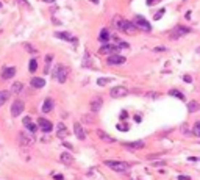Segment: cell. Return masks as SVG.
<instances>
[{
    "label": "cell",
    "mask_w": 200,
    "mask_h": 180,
    "mask_svg": "<svg viewBox=\"0 0 200 180\" xmlns=\"http://www.w3.org/2000/svg\"><path fill=\"white\" fill-rule=\"evenodd\" d=\"M113 25L116 27L117 30H122V31L128 33V34H133V33L138 31L136 25H134L131 21H127V19H124V17H121V16H116V17H114Z\"/></svg>",
    "instance_id": "cell-1"
},
{
    "label": "cell",
    "mask_w": 200,
    "mask_h": 180,
    "mask_svg": "<svg viewBox=\"0 0 200 180\" xmlns=\"http://www.w3.org/2000/svg\"><path fill=\"white\" fill-rule=\"evenodd\" d=\"M67 75H69V69L64 64H56L55 67H53L52 77H53V80H56L58 83H66Z\"/></svg>",
    "instance_id": "cell-2"
},
{
    "label": "cell",
    "mask_w": 200,
    "mask_h": 180,
    "mask_svg": "<svg viewBox=\"0 0 200 180\" xmlns=\"http://www.w3.org/2000/svg\"><path fill=\"white\" fill-rule=\"evenodd\" d=\"M17 139H19V144L24 147H30L34 144L36 138H34V133H30V132H19V136H17Z\"/></svg>",
    "instance_id": "cell-3"
},
{
    "label": "cell",
    "mask_w": 200,
    "mask_h": 180,
    "mask_svg": "<svg viewBox=\"0 0 200 180\" xmlns=\"http://www.w3.org/2000/svg\"><path fill=\"white\" fill-rule=\"evenodd\" d=\"M105 165L110 168V169H113V171H116V172H127V171L130 169V165L128 163H125V161H114V160H108V161H105Z\"/></svg>",
    "instance_id": "cell-4"
},
{
    "label": "cell",
    "mask_w": 200,
    "mask_h": 180,
    "mask_svg": "<svg viewBox=\"0 0 200 180\" xmlns=\"http://www.w3.org/2000/svg\"><path fill=\"white\" fill-rule=\"evenodd\" d=\"M133 24L136 25V28H138V30H144V31H150L152 30V25L145 21V17H142V16H136Z\"/></svg>",
    "instance_id": "cell-5"
},
{
    "label": "cell",
    "mask_w": 200,
    "mask_h": 180,
    "mask_svg": "<svg viewBox=\"0 0 200 180\" xmlns=\"http://www.w3.org/2000/svg\"><path fill=\"white\" fill-rule=\"evenodd\" d=\"M188 33H191V28H188V27H183V25H178V27H175V28L172 30L170 38H172V39H178V38H181V36H186Z\"/></svg>",
    "instance_id": "cell-6"
},
{
    "label": "cell",
    "mask_w": 200,
    "mask_h": 180,
    "mask_svg": "<svg viewBox=\"0 0 200 180\" xmlns=\"http://www.w3.org/2000/svg\"><path fill=\"white\" fill-rule=\"evenodd\" d=\"M121 52V46L117 44V46H114V44H103L102 47H100V53H108V55H116V53Z\"/></svg>",
    "instance_id": "cell-7"
},
{
    "label": "cell",
    "mask_w": 200,
    "mask_h": 180,
    "mask_svg": "<svg viewBox=\"0 0 200 180\" xmlns=\"http://www.w3.org/2000/svg\"><path fill=\"white\" fill-rule=\"evenodd\" d=\"M125 61H127V58L122 57V55H119V53H116V55H110V57L106 58V63L110 66H121V64H124Z\"/></svg>",
    "instance_id": "cell-8"
},
{
    "label": "cell",
    "mask_w": 200,
    "mask_h": 180,
    "mask_svg": "<svg viewBox=\"0 0 200 180\" xmlns=\"http://www.w3.org/2000/svg\"><path fill=\"white\" fill-rule=\"evenodd\" d=\"M110 96H111L113 99L125 97V96H128V89H127L125 86H114L111 91H110Z\"/></svg>",
    "instance_id": "cell-9"
},
{
    "label": "cell",
    "mask_w": 200,
    "mask_h": 180,
    "mask_svg": "<svg viewBox=\"0 0 200 180\" xmlns=\"http://www.w3.org/2000/svg\"><path fill=\"white\" fill-rule=\"evenodd\" d=\"M24 108H25V103H24V100H14V103H13V106H11V116H14V118H17L19 114H22V111H24Z\"/></svg>",
    "instance_id": "cell-10"
},
{
    "label": "cell",
    "mask_w": 200,
    "mask_h": 180,
    "mask_svg": "<svg viewBox=\"0 0 200 180\" xmlns=\"http://www.w3.org/2000/svg\"><path fill=\"white\" fill-rule=\"evenodd\" d=\"M38 127H39L44 133H49V132L53 130L52 122H50L49 119H45V118H39V119H38Z\"/></svg>",
    "instance_id": "cell-11"
},
{
    "label": "cell",
    "mask_w": 200,
    "mask_h": 180,
    "mask_svg": "<svg viewBox=\"0 0 200 180\" xmlns=\"http://www.w3.org/2000/svg\"><path fill=\"white\" fill-rule=\"evenodd\" d=\"M69 135V130H67V127L63 122H58L56 124V136L60 138V139H64L66 136Z\"/></svg>",
    "instance_id": "cell-12"
},
{
    "label": "cell",
    "mask_w": 200,
    "mask_h": 180,
    "mask_svg": "<svg viewBox=\"0 0 200 180\" xmlns=\"http://www.w3.org/2000/svg\"><path fill=\"white\" fill-rule=\"evenodd\" d=\"M102 105H103V100H102V97H100V96H95L92 100H91V103H89L91 110H92L94 113H97L100 108H102Z\"/></svg>",
    "instance_id": "cell-13"
},
{
    "label": "cell",
    "mask_w": 200,
    "mask_h": 180,
    "mask_svg": "<svg viewBox=\"0 0 200 180\" xmlns=\"http://www.w3.org/2000/svg\"><path fill=\"white\" fill-rule=\"evenodd\" d=\"M55 38H58V39H63V41H72L77 46V39L72 36L70 33H67V31H56L55 33Z\"/></svg>",
    "instance_id": "cell-14"
},
{
    "label": "cell",
    "mask_w": 200,
    "mask_h": 180,
    "mask_svg": "<svg viewBox=\"0 0 200 180\" xmlns=\"http://www.w3.org/2000/svg\"><path fill=\"white\" fill-rule=\"evenodd\" d=\"M22 122H24V125H25V129L28 130L30 133H34L36 130H38V125H36V124L31 121V118H28V116H25Z\"/></svg>",
    "instance_id": "cell-15"
},
{
    "label": "cell",
    "mask_w": 200,
    "mask_h": 180,
    "mask_svg": "<svg viewBox=\"0 0 200 180\" xmlns=\"http://www.w3.org/2000/svg\"><path fill=\"white\" fill-rule=\"evenodd\" d=\"M53 108H55V102H53V99L49 97V99H45V100H44L41 110H42V113H50Z\"/></svg>",
    "instance_id": "cell-16"
},
{
    "label": "cell",
    "mask_w": 200,
    "mask_h": 180,
    "mask_svg": "<svg viewBox=\"0 0 200 180\" xmlns=\"http://www.w3.org/2000/svg\"><path fill=\"white\" fill-rule=\"evenodd\" d=\"M60 161L63 165L69 166V165L74 163V157H72V154H69V152H63V154L60 155Z\"/></svg>",
    "instance_id": "cell-17"
},
{
    "label": "cell",
    "mask_w": 200,
    "mask_h": 180,
    "mask_svg": "<svg viewBox=\"0 0 200 180\" xmlns=\"http://www.w3.org/2000/svg\"><path fill=\"white\" fill-rule=\"evenodd\" d=\"M16 75V67H5L3 70H2V78L3 80H10V78H13Z\"/></svg>",
    "instance_id": "cell-18"
},
{
    "label": "cell",
    "mask_w": 200,
    "mask_h": 180,
    "mask_svg": "<svg viewBox=\"0 0 200 180\" xmlns=\"http://www.w3.org/2000/svg\"><path fill=\"white\" fill-rule=\"evenodd\" d=\"M74 133H75V136L78 138V139H85L86 138V135H85V130H83V127L78 124V122H75L74 124Z\"/></svg>",
    "instance_id": "cell-19"
},
{
    "label": "cell",
    "mask_w": 200,
    "mask_h": 180,
    "mask_svg": "<svg viewBox=\"0 0 200 180\" xmlns=\"http://www.w3.org/2000/svg\"><path fill=\"white\" fill-rule=\"evenodd\" d=\"M124 146L130 150H138V149H142L145 144H144V141H134V142H125Z\"/></svg>",
    "instance_id": "cell-20"
},
{
    "label": "cell",
    "mask_w": 200,
    "mask_h": 180,
    "mask_svg": "<svg viewBox=\"0 0 200 180\" xmlns=\"http://www.w3.org/2000/svg\"><path fill=\"white\" fill-rule=\"evenodd\" d=\"M30 85H31L33 88H36V89H39V88H44V86H45V80L41 78V77H33L31 82H30Z\"/></svg>",
    "instance_id": "cell-21"
},
{
    "label": "cell",
    "mask_w": 200,
    "mask_h": 180,
    "mask_svg": "<svg viewBox=\"0 0 200 180\" xmlns=\"http://www.w3.org/2000/svg\"><path fill=\"white\" fill-rule=\"evenodd\" d=\"M97 136H98L100 139H102V141H105V142H110V144H113V142L116 141L113 136H110V135H108V133H105L103 130H97Z\"/></svg>",
    "instance_id": "cell-22"
},
{
    "label": "cell",
    "mask_w": 200,
    "mask_h": 180,
    "mask_svg": "<svg viewBox=\"0 0 200 180\" xmlns=\"http://www.w3.org/2000/svg\"><path fill=\"white\" fill-rule=\"evenodd\" d=\"M8 99H10V91L2 89V91H0V106H3L8 102Z\"/></svg>",
    "instance_id": "cell-23"
},
{
    "label": "cell",
    "mask_w": 200,
    "mask_h": 180,
    "mask_svg": "<svg viewBox=\"0 0 200 180\" xmlns=\"http://www.w3.org/2000/svg\"><path fill=\"white\" fill-rule=\"evenodd\" d=\"M198 110H200V103H198V102H194V100H192V102L188 103V111H189V113H195V111H198Z\"/></svg>",
    "instance_id": "cell-24"
},
{
    "label": "cell",
    "mask_w": 200,
    "mask_h": 180,
    "mask_svg": "<svg viewBox=\"0 0 200 180\" xmlns=\"http://www.w3.org/2000/svg\"><path fill=\"white\" fill-rule=\"evenodd\" d=\"M24 89V85L21 83V82H16V83H13V86H11V93H14V94H19L21 91Z\"/></svg>",
    "instance_id": "cell-25"
},
{
    "label": "cell",
    "mask_w": 200,
    "mask_h": 180,
    "mask_svg": "<svg viewBox=\"0 0 200 180\" xmlns=\"http://www.w3.org/2000/svg\"><path fill=\"white\" fill-rule=\"evenodd\" d=\"M169 96H174V97H177V99H180V100H185V94L183 93H180L178 89H170L169 91Z\"/></svg>",
    "instance_id": "cell-26"
},
{
    "label": "cell",
    "mask_w": 200,
    "mask_h": 180,
    "mask_svg": "<svg viewBox=\"0 0 200 180\" xmlns=\"http://www.w3.org/2000/svg\"><path fill=\"white\" fill-rule=\"evenodd\" d=\"M36 69H38V61H36V58H31L28 63V70L33 74V72H36Z\"/></svg>",
    "instance_id": "cell-27"
},
{
    "label": "cell",
    "mask_w": 200,
    "mask_h": 180,
    "mask_svg": "<svg viewBox=\"0 0 200 180\" xmlns=\"http://www.w3.org/2000/svg\"><path fill=\"white\" fill-rule=\"evenodd\" d=\"M52 60H53V55H47V57H45V66H44V74H47V72H50L49 69H50V63H52Z\"/></svg>",
    "instance_id": "cell-28"
},
{
    "label": "cell",
    "mask_w": 200,
    "mask_h": 180,
    "mask_svg": "<svg viewBox=\"0 0 200 180\" xmlns=\"http://www.w3.org/2000/svg\"><path fill=\"white\" fill-rule=\"evenodd\" d=\"M110 36H111V34H110V31H108L106 28H103L102 31H100V36H98V38H100V41H103V42H105V41L110 39Z\"/></svg>",
    "instance_id": "cell-29"
},
{
    "label": "cell",
    "mask_w": 200,
    "mask_h": 180,
    "mask_svg": "<svg viewBox=\"0 0 200 180\" xmlns=\"http://www.w3.org/2000/svg\"><path fill=\"white\" fill-rule=\"evenodd\" d=\"M192 133L195 135V136H200V121L194 124V127H192Z\"/></svg>",
    "instance_id": "cell-30"
},
{
    "label": "cell",
    "mask_w": 200,
    "mask_h": 180,
    "mask_svg": "<svg viewBox=\"0 0 200 180\" xmlns=\"http://www.w3.org/2000/svg\"><path fill=\"white\" fill-rule=\"evenodd\" d=\"M81 122L91 124V122H92V116H91V114H83V116H81Z\"/></svg>",
    "instance_id": "cell-31"
},
{
    "label": "cell",
    "mask_w": 200,
    "mask_h": 180,
    "mask_svg": "<svg viewBox=\"0 0 200 180\" xmlns=\"http://www.w3.org/2000/svg\"><path fill=\"white\" fill-rule=\"evenodd\" d=\"M166 13V10H164V8H161V10L155 14V16H153V19H155V21H160L161 19V17H163V14H164Z\"/></svg>",
    "instance_id": "cell-32"
},
{
    "label": "cell",
    "mask_w": 200,
    "mask_h": 180,
    "mask_svg": "<svg viewBox=\"0 0 200 180\" xmlns=\"http://www.w3.org/2000/svg\"><path fill=\"white\" fill-rule=\"evenodd\" d=\"M110 80H111V78H98V80H97V83H98L100 86H105L106 83H110Z\"/></svg>",
    "instance_id": "cell-33"
},
{
    "label": "cell",
    "mask_w": 200,
    "mask_h": 180,
    "mask_svg": "<svg viewBox=\"0 0 200 180\" xmlns=\"http://www.w3.org/2000/svg\"><path fill=\"white\" fill-rule=\"evenodd\" d=\"M16 2L19 3V5H22L24 8H27V10H30V3L27 2V0H16Z\"/></svg>",
    "instance_id": "cell-34"
},
{
    "label": "cell",
    "mask_w": 200,
    "mask_h": 180,
    "mask_svg": "<svg viewBox=\"0 0 200 180\" xmlns=\"http://www.w3.org/2000/svg\"><path fill=\"white\" fill-rule=\"evenodd\" d=\"M117 130L127 132V130H128V124H117Z\"/></svg>",
    "instance_id": "cell-35"
},
{
    "label": "cell",
    "mask_w": 200,
    "mask_h": 180,
    "mask_svg": "<svg viewBox=\"0 0 200 180\" xmlns=\"http://www.w3.org/2000/svg\"><path fill=\"white\" fill-rule=\"evenodd\" d=\"M152 165L155 166V168H156V166H164V165H166V161H164V160H161V161H153Z\"/></svg>",
    "instance_id": "cell-36"
},
{
    "label": "cell",
    "mask_w": 200,
    "mask_h": 180,
    "mask_svg": "<svg viewBox=\"0 0 200 180\" xmlns=\"http://www.w3.org/2000/svg\"><path fill=\"white\" fill-rule=\"evenodd\" d=\"M25 49H27V50H28V52H33V53H36V52H38V50H36L34 47H31V46H30V44H25Z\"/></svg>",
    "instance_id": "cell-37"
},
{
    "label": "cell",
    "mask_w": 200,
    "mask_h": 180,
    "mask_svg": "<svg viewBox=\"0 0 200 180\" xmlns=\"http://www.w3.org/2000/svg\"><path fill=\"white\" fill-rule=\"evenodd\" d=\"M183 80H185L186 83H191V82H192V78H191L189 75H185V77H183Z\"/></svg>",
    "instance_id": "cell-38"
},
{
    "label": "cell",
    "mask_w": 200,
    "mask_h": 180,
    "mask_svg": "<svg viewBox=\"0 0 200 180\" xmlns=\"http://www.w3.org/2000/svg\"><path fill=\"white\" fill-rule=\"evenodd\" d=\"M178 180H191V177H188V175H178Z\"/></svg>",
    "instance_id": "cell-39"
},
{
    "label": "cell",
    "mask_w": 200,
    "mask_h": 180,
    "mask_svg": "<svg viewBox=\"0 0 200 180\" xmlns=\"http://www.w3.org/2000/svg\"><path fill=\"white\" fill-rule=\"evenodd\" d=\"M164 50H167L166 47H155V52H164Z\"/></svg>",
    "instance_id": "cell-40"
},
{
    "label": "cell",
    "mask_w": 200,
    "mask_h": 180,
    "mask_svg": "<svg viewBox=\"0 0 200 180\" xmlns=\"http://www.w3.org/2000/svg\"><path fill=\"white\" fill-rule=\"evenodd\" d=\"M156 2H160V0H147V5L150 6V5H153V3H156Z\"/></svg>",
    "instance_id": "cell-41"
},
{
    "label": "cell",
    "mask_w": 200,
    "mask_h": 180,
    "mask_svg": "<svg viewBox=\"0 0 200 180\" xmlns=\"http://www.w3.org/2000/svg\"><path fill=\"white\" fill-rule=\"evenodd\" d=\"M53 178H56V180H63V175H61V174H55V175H53Z\"/></svg>",
    "instance_id": "cell-42"
},
{
    "label": "cell",
    "mask_w": 200,
    "mask_h": 180,
    "mask_svg": "<svg viewBox=\"0 0 200 180\" xmlns=\"http://www.w3.org/2000/svg\"><path fill=\"white\" fill-rule=\"evenodd\" d=\"M134 121H136V122H141V116L136 114V116H134Z\"/></svg>",
    "instance_id": "cell-43"
},
{
    "label": "cell",
    "mask_w": 200,
    "mask_h": 180,
    "mask_svg": "<svg viewBox=\"0 0 200 180\" xmlns=\"http://www.w3.org/2000/svg\"><path fill=\"white\" fill-rule=\"evenodd\" d=\"M63 146H64V147H67V149H72V144H67V142H64Z\"/></svg>",
    "instance_id": "cell-44"
},
{
    "label": "cell",
    "mask_w": 200,
    "mask_h": 180,
    "mask_svg": "<svg viewBox=\"0 0 200 180\" xmlns=\"http://www.w3.org/2000/svg\"><path fill=\"white\" fill-rule=\"evenodd\" d=\"M42 2H45V3H53L55 0H42Z\"/></svg>",
    "instance_id": "cell-45"
},
{
    "label": "cell",
    "mask_w": 200,
    "mask_h": 180,
    "mask_svg": "<svg viewBox=\"0 0 200 180\" xmlns=\"http://www.w3.org/2000/svg\"><path fill=\"white\" fill-rule=\"evenodd\" d=\"M91 2H94V3H98V0H91Z\"/></svg>",
    "instance_id": "cell-46"
},
{
    "label": "cell",
    "mask_w": 200,
    "mask_h": 180,
    "mask_svg": "<svg viewBox=\"0 0 200 180\" xmlns=\"http://www.w3.org/2000/svg\"><path fill=\"white\" fill-rule=\"evenodd\" d=\"M197 53H200V47H198V49H197Z\"/></svg>",
    "instance_id": "cell-47"
},
{
    "label": "cell",
    "mask_w": 200,
    "mask_h": 180,
    "mask_svg": "<svg viewBox=\"0 0 200 180\" xmlns=\"http://www.w3.org/2000/svg\"><path fill=\"white\" fill-rule=\"evenodd\" d=\"M0 6H2V2H0Z\"/></svg>",
    "instance_id": "cell-48"
}]
</instances>
